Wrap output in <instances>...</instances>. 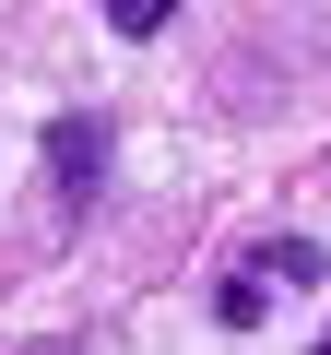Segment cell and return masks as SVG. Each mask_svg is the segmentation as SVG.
Segmentation results:
<instances>
[{
  "label": "cell",
  "instance_id": "1",
  "mask_svg": "<svg viewBox=\"0 0 331 355\" xmlns=\"http://www.w3.org/2000/svg\"><path fill=\"white\" fill-rule=\"evenodd\" d=\"M307 284H319V237H260V249L213 284V320H225V331H260L272 296H307Z\"/></svg>",
  "mask_w": 331,
  "mask_h": 355
},
{
  "label": "cell",
  "instance_id": "2",
  "mask_svg": "<svg viewBox=\"0 0 331 355\" xmlns=\"http://www.w3.org/2000/svg\"><path fill=\"white\" fill-rule=\"evenodd\" d=\"M107 154H118V142H107V119H95V107L48 119V178H60V202H95V190H107Z\"/></svg>",
  "mask_w": 331,
  "mask_h": 355
},
{
  "label": "cell",
  "instance_id": "3",
  "mask_svg": "<svg viewBox=\"0 0 331 355\" xmlns=\"http://www.w3.org/2000/svg\"><path fill=\"white\" fill-rule=\"evenodd\" d=\"M166 12H178V0H107V24L142 48V36H166Z\"/></svg>",
  "mask_w": 331,
  "mask_h": 355
}]
</instances>
